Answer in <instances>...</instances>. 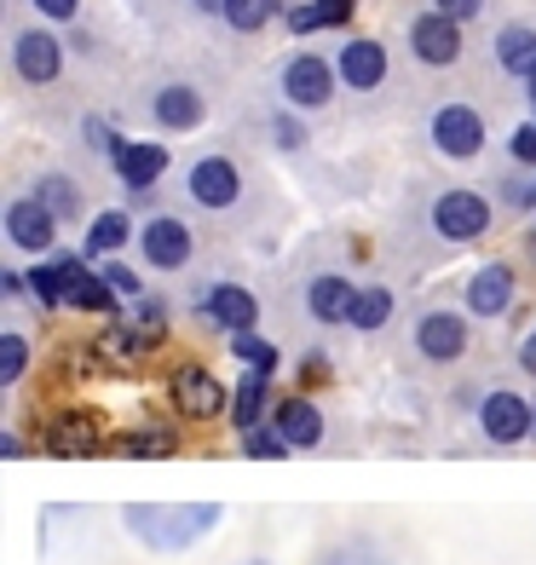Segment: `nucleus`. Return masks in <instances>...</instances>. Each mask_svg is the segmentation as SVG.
<instances>
[{"label":"nucleus","instance_id":"obj_1","mask_svg":"<svg viewBox=\"0 0 536 565\" xmlns=\"http://www.w3.org/2000/svg\"><path fill=\"white\" fill-rule=\"evenodd\" d=\"M219 520H225L219 502H179V508L133 502V508H121V525L133 531L144 548H157V554H179V548L202 543V536H208Z\"/></svg>","mask_w":536,"mask_h":565},{"label":"nucleus","instance_id":"obj_2","mask_svg":"<svg viewBox=\"0 0 536 565\" xmlns=\"http://www.w3.org/2000/svg\"><path fill=\"white\" fill-rule=\"evenodd\" d=\"M168 398H173V409H179L185 422H214L219 409H232V393H225V381H219L208 364H196V358L173 364V375H168Z\"/></svg>","mask_w":536,"mask_h":565},{"label":"nucleus","instance_id":"obj_3","mask_svg":"<svg viewBox=\"0 0 536 565\" xmlns=\"http://www.w3.org/2000/svg\"><path fill=\"white\" fill-rule=\"evenodd\" d=\"M41 450H46V456H64V461L110 456L105 416H98V409H64V416L46 422V433H41Z\"/></svg>","mask_w":536,"mask_h":565},{"label":"nucleus","instance_id":"obj_4","mask_svg":"<svg viewBox=\"0 0 536 565\" xmlns=\"http://www.w3.org/2000/svg\"><path fill=\"white\" fill-rule=\"evenodd\" d=\"M432 231H439L444 243H479L484 231H491V202H484L479 191L455 185V191H439L432 196Z\"/></svg>","mask_w":536,"mask_h":565},{"label":"nucleus","instance_id":"obj_5","mask_svg":"<svg viewBox=\"0 0 536 565\" xmlns=\"http://www.w3.org/2000/svg\"><path fill=\"white\" fill-rule=\"evenodd\" d=\"M479 433L491 445H519V439H530V433H536V404L519 398V393H507V387L484 393L479 398Z\"/></svg>","mask_w":536,"mask_h":565},{"label":"nucleus","instance_id":"obj_6","mask_svg":"<svg viewBox=\"0 0 536 565\" xmlns=\"http://www.w3.org/2000/svg\"><path fill=\"white\" fill-rule=\"evenodd\" d=\"M416 352L427 358V364H455V358L468 352V318L450 312V306H432V312H421V323H416Z\"/></svg>","mask_w":536,"mask_h":565},{"label":"nucleus","instance_id":"obj_7","mask_svg":"<svg viewBox=\"0 0 536 565\" xmlns=\"http://www.w3.org/2000/svg\"><path fill=\"white\" fill-rule=\"evenodd\" d=\"M191 248H196V237H191V225L185 220H173V214H157L144 231H139V254L157 271H179L191 260Z\"/></svg>","mask_w":536,"mask_h":565},{"label":"nucleus","instance_id":"obj_8","mask_svg":"<svg viewBox=\"0 0 536 565\" xmlns=\"http://www.w3.org/2000/svg\"><path fill=\"white\" fill-rule=\"evenodd\" d=\"M410 53L432 70H450L455 58H462V23L444 18V12H427L410 23Z\"/></svg>","mask_w":536,"mask_h":565},{"label":"nucleus","instance_id":"obj_9","mask_svg":"<svg viewBox=\"0 0 536 565\" xmlns=\"http://www.w3.org/2000/svg\"><path fill=\"white\" fill-rule=\"evenodd\" d=\"M432 145H439L450 162L479 157V145H484V121H479V110H468V105L432 110Z\"/></svg>","mask_w":536,"mask_h":565},{"label":"nucleus","instance_id":"obj_10","mask_svg":"<svg viewBox=\"0 0 536 565\" xmlns=\"http://www.w3.org/2000/svg\"><path fill=\"white\" fill-rule=\"evenodd\" d=\"M329 93H335V70H329L318 53L289 58V70H283V98H289L294 110H318V105H329Z\"/></svg>","mask_w":536,"mask_h":565},{"label":"nucleus","instance_id":"obj_11","mask_svg":"<svg viewBox=\"0 0 536 565\" xmlns=\"http://www.w3.org/2000/svg\"><path fill=\"white\" fill-rule=\"evenodd\" d=\"M271 427L289 439V450H318L323 445V409L305 398V393H289L271 404Z\"/></svg>","mask_w":536,"mask_h":565},{"label":"nucleus","instance_id":"obj_12","mask_svg":"<svg viewBox=\"0 0 536 565\" xmlns=\"http://www.w3.org/2000/svg\"><path fill=\"white\" fill-rule=\"evenodd\" d=\"M12 64H18V75L30 87H46V82H58V70H64V46L46 30H23L12 41Z\"/></svg>","mask_w":536,"mask_h":565},{"label":"nucleus","instance_id":"obj_13","mask_svg":"<svg viewBox=\"0 0 536 565\" xmlns=\"http://www.w3.org/2000/svg\"><path fill=\"white\" fill-rule=\"evenodd\" d=\"M514 266L507 260H491V266H479L473 282H468V312L473 318H502L507 306H514Z\"/></svg>","mask_w":536,"mask_h":565},{"label":"nucleus","instance_id":"obj_14","mask_svg":"<svg viewBox=\"0 0 536 565\" xmlns=\"http://www.w3.org/2000/svg\"><path fill=\"white\" fill-rule=\"evenodd\" d=\"M168 341V329H157V323H110L105 335H98V358L116 370V364H133V358H144V352H157Z\"/></svg>","mask_w":536,"mask_h":565},{"label":"nucleus","instance_id":"obj_15","mask_svg":"<svg viewBox=\"0 0 536 565\" xmlns=\"http://www.w3.org/2000/svg\"><path fill=\"white\" fill-rule=\"evenodd\" d=\"M58 271H64V306H75V312H110V306L121 300L110 282H105V271H87L82 260H58Z\"/></svg>","mask_w":536,"mask_h":565},{"label":"nucleus","instance_id":"obj_16","mask_svg":"<svg viewBox=\"0 0 536 565\" xmlns=\"http://www.w3.org/2000/svg\"><path fill=\"white\" fill-rule=\"evenodd\" d=\"M237 191H243V179L225 157H202L191 168V202H202V209H232Z\"/></svg>","mask_w":536,"mask_h":565},{"label":"nucleus","instance_id":"obj_17","mask_svg":"<svg viewBox=\"0 0 536 565\" xmlns=\"http://www.w3.org/2000/svg\"><path fill=\"white\" fill-rule=\"evenodd\" d=\"M53 231H58V220L46 214L35 196H30V202H12V209H7V243H12V248H23V254L53 248Z\"/></svg>","mask_w":536,"mask_h":565},{"label":"nucleus","instance_id":"obj_18","mask_svg":"<svg viewBox=\"0 0 536 565\" xmlns=\"http://www.w3.org/2000/svg\"><path fill=\"white\" fill-rule=\"evenodd\" d=\"M116 173L127 179V191H150L157 179L168 173V145H144V139H127L121 150H116Z\"/></svg>","mask_w":536,"mask_h":565},{"label":"nucleus","instance_id":"obj_19","mask_svg":"<svg viewBox=\"0 0 536 565\" xmlns=\"http://www.w3.org/2000/svg\"><path fill=\"white\" fill-rule=\"evenodd\" d=\"M202 312H208L219 329H232V335H243V329H254V318H260V300H254L243 282H214L208 300H202Z\"/></svg>","mask_w":536,"mask_h":565},{"label":"nucleus","instance_id":"obj_20","mask_svg":"<svg viewBox=\"0 0 536 565\" xmlns=\"http://www.w3.org/2000/svg\"><path fill=\"white\" fill-rule=\"evenodd\" d=\"M335 75L346 87H357V93L380 87L387 82V53H380V41H346L341 58H335Z\"/></svg>","mask_w":536,"mask_h":565},{"label":"nucleus","instance_id":"obj_21","mask_svg":"<svg viewBox=\"0 0 536 565\" xmlns=\"http://www.w3.org/2000/svg\"><path fill=\"white\" fill-rule=\"evenodd\" d=\"M352 300H357V282H346L335 271H323V277L305 282V306H312L318 323H346L352 318Z\"/></svg>","mask_w":536,"mask_h":565},{"label":"nucleus","instance_id":"obj_22","mask_svg":"<svg viewBox=\"0 0 536 565\" xmlns=\"http://www.w3.org/2000/svg\"><path fill=\"white\" fill-rule=\"evenodd\" d=\"M266 404H271V370H248L237 381V393H232V427L237 433L260 427L266 422Z\"/></svg>","mask_w":536,"mask_h":565},{"label":"nucleus","instance_id":"obj_23","mask_svg":"<svg viewBox=\"0 0 536 565\" xmlns=\"http://www.w3.org/2000/svg\"><path fill=\"white\" fill-rule=\"evenodd\" d=\"M202 116H208V105H202V93L185 87V82H173L157 93V121L168 127V134H185V127H196Z\"/></svg>","mask_w":536,"mask_h":565},{"label":"nucleus","instance_id":"obj_24","mask_svg":"<svg viewBox=\"0 0 536 565\" xmlns=\"http://www.w3.org/2000/svg\"><path fill=\"white\" fill-rule=\"evenodd\" d=\"M496 64L507 70V75H536V30L530 23H507V30L496 35Z\"/></svg>","mask_w":536,"mask_h":565},{"label":"nucleus","instance_id":"obj_25","mask_svg":"<svg viewBox=\"0 0 536 565\" xmlns=\"http://www.w3.org/2000/svg\"><path fill=\"white\" fill-rule=\"evenodd\" d=\"M173 450H179V439L168 427H127L110 439V456H173Z\"/></svg>","mask_w":536,"mask_h":565},{"label":"nucleus","instance_id":"obj_26","mask_svg":"<svg viewBox=\"0 0 536 565\" xmlns=\"http://www.w3.org/2000/svg\"><path fill=\"white\" fill-rule=\"evenodd\" d=\"M35 202L53 220H75L82 214V185H75V179H64V173H46L41 185H35Z\"/></svg>","mask_w":536,"mask_h":565},{"label":"nucleus","instance_id":"obj_27","mask_svg":"<svg viewBox=\"0 0 536 565\" xmlns=\"http://www.w3.org/2000/svg\"><path fill=\"white\" fill-rule=\"evenodd\" d=\"M357 12V0H312V7H294L289 12V30L294 35H312V30H329V23H346Z\"/></svg>","mask_w":536,"mask_h":565},{"label":"nucleus","instance_id":"obj_28","mask_svg":"<svg viewBox=\"0 0 536 565\" xmlns=\"http://www.w3.org/2000/svg\"><path fill=\"white\" fill-rule=\"evenodd\" d=\"M387 318H393V295L380 289V282H364V289H357V300H352V318H346V323L369 335V329H387Z\"/></svg>","mask_w":536,"mask_h":565},{"label":"nucleus","instance_id":"obj_29","mask_svg":"<svg viewBox=\"0 0 536 565\" xmlns=\"http://www.w3.org/2000/svg\"><path fill=\"white\" fill-rule=\"evenodd\" d=\"M127 237H133V220H127L121 209H110V214H98L87 225V254H116Z\"/></svg>","mask_w":536,"mask_h":565},{"label":"nucleus","instance_id":"obj_30","mask_svg":"<svg viewBox=\"0 0 536 565\" xmlns=\"http://www.w3.org/2000/svg\"><path fill=\"white\" fill-rule=\"evenodd\" d=\"M23 370H30V341H23V329H7L0 335V387H18Z\"/></svg>","mask_w":536,"mask_h":565},{"label":"nucleus","instance_id":"obj_31","mask_svg":"<svg viewBox=\"0 0 536 565\" xmlns=\"http://www.w3.org/2000/svg\"><path fill=\"white\" fill-rule=\"evenodd\" d=\"M243 456H254V461H283V456H289V439H283L271 422H260V427L243 433Z\"/></svg>","mask_w":536,"mask_h":565},{"label":"nucleus","instance_id":"obj_32","mask_svg":"<svg viewBox=\"0 0 536 565\" xmlns=\"http://www.w3.org/2000/svg\"><path fill=\"white\" fill-rule=\"evenodd\" d=\"M232 352L243 358L248 370H271L277 375V347L266 335H254V329H243V335H232Z\"/></svg>","mask_w":536,"mask_h":565},{"label":"nucleus","instance_id":"obj_33","mask_svg":"<svg viewBox=\"0 0 536 565\" xmlns=\"http://www.w3.org/2000/svg\"><path fill=\"white\" fill-rule=\"evenodd\" d=\"M266 12H271V0H225V7H219V18L232 23V30H243V35L260 30Z\"/></svg>","mask_w":536,"mask_h":565},{"label":"nucleus","instance_id":"obj_34","mask_svg":"<svg viewBox=\"0 0 536 565\" xmlns=\"http://www.w3.org/2000/svg\"><path fill=\"white\" fill-rule=\"evenodd\" d=\"M30 289H35V300H46V306H64V271H58V266H35V271H30Z\"/></svg>","mask_w":536,"mask_h":565},{"label":"nucleus","instance_id":"obj_35","mask_svg":"<svg viewBox=\"0 0 536 565\" xmlns=\"http://www.w3.org/2000/svg\"><path fill=\"white\" fill-rule=\"evenodd\" d=\"M323 565H380V554H375V548H364V543H352V548L323 554Z\"/></svg>","mask_w":536,"mask_h":565},{"label":"nucleus","instance_id":"obj_36","mask_svg":"<svg viewBox=\"0 0 536 565\" xmlns=\"http://www.w3.org/2000/svg\"><path fill=\"white\" fill-rule=\"evenodd\" d=\"M514 162H525V168H536V121H525L519 134H514Z\"/></svg>","mask_w":536,"mask_h":565},{"label":"nucleus","instance_id":"obj_37","mask_svg":"<svg viewBox=\"0 0 536 565\" xmlns=\"http://www.w3.org/2000/svg\"><path fill=\"white\" fill-rule=\"evenodd\" d=\"M105 282H110V289H116L121 300H133V295H139V277L127 271V266H105Z\"/></svg>","mask_w":536,"mask_h":565},{"label":"nucleus","instance_id":"obj_38","mask_svg":"<svg viewBox=\"0 0 536 565\" xmlns=\"http://www.w3.org/2000/svg\"><path fill=\"white\" fill-rule=\"evenodd\" d=\"M432 7H439L444 18H455V23H468V18H479L484 0H432Z\"/></svg>","mask_w":536,"mask_h":565},{"label":"nucleus","instance_id":"obj_39","mask_svg":"<svg viewBox=\"0 0 536 565\" xmlns=\"http://www.w3.org/2000/svg\"><path fill=\"white\" fill-rule=\"evenodd\" d=\"M271 134H277V145H289V150H294V145H305L300 121H289V116H277V121H271Z\"/></svg>","mask_w":536,"mask_h":565},{"label":"nucleus","instance_id":"obj_40","mask_svg":"<svg viewBox=\"0 0 536 565\" xmlns=\"http://www.w3.org/2000/svg\"><path fill=\"white\" fill-rule=\"evenodd\" d=\"M35 7H41L46 18H75V12H82V0H35Z\"/></svg>","mask_w":536,"mask_h":565},{"label":"nucleus","instance_id":"obj_41","mask_svg":"<svg viewBox=\"0 0 536 565\" xmlns=\"http://www.w3.org/2000/svg\"><path fill=\"white\" fill-rule=\"evenodd\" d=\"M0 456H7V461H18V456H30V445H23L18 433H7V439H0Z\"/></svg>","mask_w":536,"mask_h":565},{"label":"nucleus","instance_id":"obj_42","mask_svg":"<svg viewBox=\"0 0 536 565\" xmlns=\"http://www.w3.org/2000/svg\"><path fill=\"white\" fill-rule=\"evenodd\" d=\"M519 364H525V375H536V329H530L525 347H519Z\"/></svg>","mask_w":536,"mask_h":565},{"label":"nucleus","instance_id":"obj_43","mask_svg":"<svg viewBox=\"0 0 536 565\" xmlns=\"http://www.w3.org/2000/svg\"><path fill=\"white\" fill-rule=\"evenodd\" d=\"M196 7H202V12H219V7H225V0H196Z\"/></svg>","mask_w":536,"mask_h":565},{"label":"nucleus","instance_id":"obj_44","mask_svg":"<svg viewBox=\"0 0 536 565\" xmlns=\"http://www.w3.org/2000/svg\"><path fill=\"white\" fill-rule=\"evenodd\" d=\"M525 87H530V105H536V75H530V82H525Z\"/></svg>","mask_w":536,"mask_h":565},{"label":"nucleus","instance_id":"obj_45","mask_svg":"<svg viewBox=\"0 0 536 565\" xmlns=\"http://www.w3.org/2000/svg\"><path fill=\"white\" fill-rule=\"evenodd\" d=\"M243 565H271V559H243Z\"/></svg>","mask_w":536,"mask_h":565}]
</instances>
